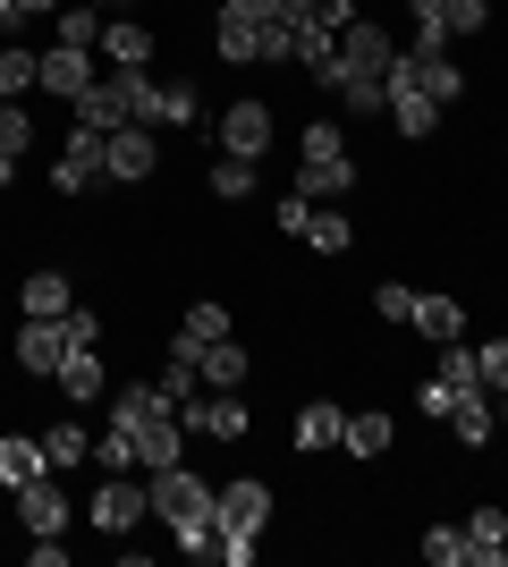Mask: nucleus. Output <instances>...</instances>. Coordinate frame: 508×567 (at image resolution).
<instances>
[{
  "instance_id": "nucleus-1",
  "label": "nucleus",
  "mask_w": 508,
  "mask_h": 567,
  "mask_svg": "<svg viewBox=\"0 0 508 567\" xmlns=\"http://www.w3.org/2000/svg\"><path fill=\"white\" fill-rule=\"evenodd\" d=\"M297 195H314V204L356 195V153H348V127H331V118H314V127H305V144H297Z\"/></svg>"
},
{
  "instance_id": "nucleus-2",
  "label": "nucleus",
  "mask_w": 508,
  "mask_h": 567,
  "mask_svg": "<svg viewBox=\"0 0 508 567\" xmlns=\"http://www.w3.org/2000/svg\"><path fill=\"white\" fill-rule=\"evenodd\" d=\"M145 499H153V517L178 534V525H204L212 517V483L204 474H187V466H162V474H145Z\"/></svg>"
},
{
  "instance_id": "nucleus-3",
  "label": "nucleus",
  "mask_w": 508,
  "mask_h": 567,
  "mask_svg": "<svg viewBox=\"0 0 508 567\" xmlns=\"http://www.w3.org/2000/svg\"><path fill=\"white\" fill-rule=\"evenodd\" d=\"M212 525L229 534V543H263V525H271V483H255V474L212 483Z\"/></svg>"
},
{
  "instance_id": "nucleus-4",
  "label": "nucleus",
  "mask_w": 508,
  "mask_h": 567,
  "mask_svg": "<svg viewBox=\"0 0 508 567\" xmlns=\"http://www.w3.org/2000/svg\"><path fill=\"white\" fill-rule=\"evenodd\" d=\"M153 169H162V127H136V118H127V127L102 136V178H111V187H145Z\"/></svg>"
},
{
  "instance_id": "nucleus-5",
  "label": "nucleus",
  "mask_w": 508,
  "mask_h": 567,
  "mask_svg": "<svg viewBox=\"0 0 508 567\" xmlns=\"http://www.w3.org/2000/svg\"><path fill=\"white\" fill-rule=\"evenodd\" d=\"M51 187L69 195V204L102 187V127H85V118L69 127V144H60V169H51Z\"/></svg>"
},
{
  "instance_id": "nucleus-6",
  "label": "nucleus",
  "mask_w": 508,
  "mask_h": 567,
  "mask_svg": "<svg viewBox=\"0 0 508 567\" xmlns=\"http://www.w3.org/2000/svg\"><path fill=\"white\" fill-rule=\"evenodd\" d=\"M178 424L204 432V441H246V432H255V406H238V390H212V399L178 406Z\"/></svg>"
},
{
  "instance_id": "nucleus-7",
  "label": "nucleus",
  "mask_w": 508,
  "mask_h": 567,
  "mask_svg": "<svg viewBox=\"0 0 508 567\" xmlns=\"http://www.w3.org/2000/svg\"><path fill=\"white\" fill-rule=\"evenodd\" d=\"M94 76H102V60H94L85 43H51V51H43V85H34V94H60V102H76L85 85H94Z\"/></svg>"
},
{
  "instance_id": "nucleus-8",
  "label": "nucleus",
  "mask_w": 508,
  "mask_h": 567,
  "mask_svg": "<svg viewBox=\"0 0 508 567\" xmlns=\"http://www.w3.org/2000/svg\"><path fill=\"white\" fill-rule=\"evenodd\" d=\"M220 153H238V162H263L271 153V111L263 102H229V111H220Z\"/></svg>"
},
{
  "instance_id": "nucleus-9",
  "label": "nucleus",
  "mask_w": 508,
  "mask_h": 567,
  "mask_svg": "<svg viewBox=\"0 0 508 567\" xmlns=\"http://www.w3.org/2000/svg\"><path fill=\"white\" fill-rule=\"evenodd\" d=\"M162 466H187V424H178V406L136 424V474H162Z\"/></svg>"
},
{
  "instance_id": "nucleus-10",
  "label": "nucleus",
  "mask_w": 508,
  "mask_h": 567,
  "mask_svg": "<svg viewBox=\"0 0 508 567\" xmlns=\"http://www.w3.org/2000/svg\"><path fill=\"white\" fill-rule=\"evenodd\" d=\"M145 508H153L145 483H120V474H111V483L94 492V525L111 534V543H120V534H136V525H145Z\"/></svg>"
},
{
  "instance_id": "nucleus-11",
  "label": "nucleus",
  "mask_w": 508,
  "mask_h": 567,
  "mask_svg": "<svg viewBox=\"0 0 508 567\" xmlns=\"http://www.w3.org/2000/svg\"><path fill=\"white\" fill-rule=\"evenodd\" d=\"M322 85L339 94V111H356V118H373V111H390V85L373 69H348V60H331L322 69Z\"/></svg>"
},
{
  "instance_id": "nucleus-12",
  "label": "nucleus",
  "mask_w": 508,
  "mask_h": 567,
  "mask_svg": "<svg viewBox=\"0 0 508 567\" xmlns=\"http://www.w3.org/2000/svg\"><path fill=\"white\" fill-rule=\"evenodd\" d=\"M102 69H153V25L136 18H102Z\"/></svg>"
},
{
  "instance_id": "nucleus-13",
  "label": "nucleus",
  "mask_w": 508,
  "mask_h": 567,
  "mask_svg": "<svg viewBox=\"0 0 508 567\" xmlns=\"http://www.w3.org/2000/svg\"><path fill=\"white\" fill-rule=\"evenodd\" d=\"M339 60H348V69H373V76H382L390 60H398V43H390L373 18H348V25H339Z\"/></svg>"
},
{
  "instance_id": "nucleus-14",
  "label": "nucleus",
  "mask_w": 508,
  "mask_h": 567,
  "mask_svg": "<svg viewBox=\"0 0 508 567\" xmlns=\"http://www.w3.org/2000/svg\"><path fill=\"white\" fill-rule=\"evenodd\" d=\"M18 525H25V534H69V499H60L51 474H34V483L18 492Z\"/></svg>"
},
{
  "instance_id": "nucleus-15",
  "label": "nucleus",
  "mask_w": 508,
  "mask_h": 567,
  "mask_svg": "<svg viewBox=\"0 0 508 567\" xmlns=\"http://www.w3.org/2000/svg\"><path fill=\"white\" fill-rule=\"evenodd\" d=\"M18 364H25V373H43V381H60V364H69V331H60V322H25V331H18Z\"/></svg>"
},
{
  "instance_id": "nucleus-16",
  "label": "nucleus",
  "mask_w": 508,
  "mask_h": 567,
  "mask_svg": "<svg viewBox=\"0 0 508 567\" xmlns=\"http://www.w3.org/2000/svg\"><path fill=\"white\" fill-rule=\"evenodd\" d=\"M212 51L229 60V69H263V25H255V18H238V9H220Z\"/></svg>"
},
{
  "instance_id": "nucleus-17",
  "label": "nucleus",
  "mask_w": 508,
  "mask_h": 567,
  "mask_svg": "<svg viewBox=\"0 0 508 567\" xmlns=\"http://www.w3.org/2000/svg\"><path fill=\"white\" fill-rule=\"evenodd\" d=\"M466 567H508V508H475L466 517Z\"/></svg>"
},
{
  "instance_id": "nucleus-18",
  "label": "nucleus",
  "mask_w": 508,
  "mask_h": 567,
  "mask_svg": "<svg viewBox=\"0 0 508 567\" xmlns=\"http://www.w3.org/2000/svg\"><path fill=\"white\" fill-rule=\"evenodd\" d=\"M18 306H25V322H60V313L76 306V297H69V271H25Z\"/></svg>"
},
{
  "instance_id": "nucleus-19",
  "label": "nucleus",
  "mask_w": 508,
  "mask_h": 567,
  "mask_svg": "<svg viewBox=\"0 0 508 567\" xmlns=\"http://www.w3.org/2000/svg\"><path fill=\"white\" fill-rule=\"evenodd\" d=\"M34 474H51L43 441H34V432H0V483H9V492H25Z\"/></svg>"
},
{
  "instance_id": "nucleus-20",
  "label": "nucleus",
  "mask_w": 508,
  "mask_h": 567,
  "mask_svg": "<svg viewBox=\"0 0 508 567\" xmlns=\"http://www.w3.org/2000/svg\"><path fill=\"white\" fill-rule=\"evenodd\" d=\"M390 441H398V424H390L382 406H356L348 432H339V450H348V457H390Z\"/></svg>"
},
{
  "instance_id": "nucleus-21",
  "label": "nucleus",
  "mask_w": 508,
  "mask_h": 567,
  "mask_svg": "<svg viewBox=\"0 0 508 567\" xmlns=\"http://www.w3.org/2000/svg\"><path fill=\"white\" fill-rule=\"evenodd\" d=\"M212 339H229V306H212V297H204V306H187V322H178V339H169V348H178V355H204Z\"/></svg>"
},
{
  "instance_id": "nucleus-22",
  "label": "nucleus",
  "mask_w": 508,
  "mask_h": 567,
  "mask_svg": "<svg viewBox=\"0 0 508 567\" xmlns=\"http://www.w3.org/2000/svg\"><path fill=\"white\" fill-rule=\"evenodd\" d=\"M43 85V51H25V43H0V102H25Z\"/></svg>"
},
{
  "instance_id": "nucleus-23",
  "label": "nucleus",
  "mask_w": 508,
  "mask_h": 567,
  "mask_svg": "<svg viewBox=\"0 0 508 567\" xmlns=\"http://www.w3.org/2000/svg\"><path fill=\"white\" fill-rule=\"evenodd\" d=\"M339 432H348V406L314 399L305 415H297V450H305V457H314V450H339Z\"/></svg>"
},
{
  "instance_id": "nucleus-24",
  "label": "nucleus",
  "mask_w": 508,
  "mask_h": 567,
  "mask_svg": "<svg viewBox=\"0 0 508 567\" xmlns=\"http://www.w3.org/2000/svg\"><path fill=\"white\" fill-rule=\"evenodd\" d=\"M60 399H76V406L102 399V348H69V364H60Z\"/></svg>"
},
{
  "instance_id": "nucleus-25",
  "label": "nucleus",
  "mask_w": 508,
  "mask_h": 567,
  "mask_svg": "<svg viewBox=\"0 0 508 567\" xmlns=\"http://www.w3.org/2000/svg\"><path fill=\"white\" fill-rule=\"evenodd\" d=\"M415 331L433 339V348H449V339L466 331V313H458V297H415V313H407Z\"/></svg>"
},
{
  "instance_id": "nucleus-26",
  "label": "nucleus",
  "mask_w": 508,
  "mask_h": 567,
  "mask_svg": "<svg viewBox=\"0 0 508 567\" xmlns=\"http://www.w3.org/2000/svg\"><path fill=\"white\" fill-rule=\"evenodd\" d=\"M153 415H169V390H162V381H127L120 406H111V424H127V432L153 424Z\"/></svg>"
},
{
  "instance_id": "nucleus-27",
  "label": "nucleus",
  "mask_w": 508,
  "mask_h": 567,
  "mask_svg": "<svg viewBox=\"0 0 508 567\" xmlns=\"http://www.w3.org/2000/svg\"><path fill=\"white\" fill-rule=\"evenodd\" d=\"M195 373L212 381V390H238V381H246V348H238V339H212V348L195 355Z\"/></svg>"
},
{
  "instance_id": "nucleus-28",
  "label": "nucleus",
  "mask_w": 508,
  "mask_h": 567,
  "mask_svg": "<svg viewBox=\"0 0 508 567\" xmlns=\"http://www.w3.org/2000/svg\"><path fill=\"white\" fill-rule=\"evenodd\" d=\"M433 381H449V390H458V399H466V390H484V355L449 339V348H440V364H433Z\"/></svg>"
},
{
  "instance_id": "nucleus-29",
  "label": "nucleus",
  "mask_w": 508,
  "mask_h": 567,
  "mask_svg": "<svg viewBox=\"0 0 508 567\" xmlns=\"http://www.w3.org/2000/svg\"><path fill=\"white\" fill-rule=\"evenodd\" d=\"M449 424H458L466 450H484V441H491V390H466V399L449 406Z\"/></svg>"
},
{
  "instance_id": "nucleus-30",
  "label": "nucleus",
  "mask_w": 508,
  "mask_h": 567,
  "mask_svg": "<svg viewBox=\"0 0 508 567\" xmlns=\"http://www.w3.org/2000/svg\"><path fill=\"white\" fill-rule=\"evenodd\" d=\"M51 43H85V51H94V43H102V9H85V0H69V9L51 18Z\"/></svg>"
},
{
  "instance_id": "nucleus-31",
  "label": "nucleus",
  "mask_w": 508,
  "mask_h": 567,
  "mask_svg": "<svg viewBox=\"0 0 508 567\" xmlns=\"http://www.w3.org/2000/svg\"><path fill=\"white\" fill-rule=\"evenodd\" d=\"M390 118H398V136H433V127H440V102L433 94H390Z\"/></svg>"
},
{
  "instance_id": "nucleus-32",
  "label": "nucleus",
  "mask_w": 508,
  "mask_h": 567,
  "mask_svg": "<svg viewBox=\"0 0 508 567\" xmlns=\"http://www.w3.org/2000/svg\"><path fill=\"white\" fill-rule=\"evenodd\" d=\"M255 169H263V162H238V153H220V162H212V195H220V204H246V195H255Z\"/></svg>"
},
{
  "instance_id": "nucleus-33",
  "label": "nucleus",
  "mask_w": 508,
  "mask_h": 567,
  "mask_svg": "<svg viewBox=\"0 0 508 567\" xmlns=\"http://www.w3.org/2000/svg\"><path fill=\"white\" fill-rule=\"evenodd\" d=\"M305 246H314V255H348V246H356V220L348 213H314L305 220Z\"/></svg>"
},
{
  "instance_id": "nucleus-34",
  "label": "nucleus",
  "mask_w": 508,
  "mask_h": 567,
  "mask_svg": "<svg viewBox=\"0 0 508 567\" xmlns=\"http://www.w3.org/2000/svg\"><path fill=\"white\" fill-rule=\"evenodd\" d=\"M43 457H51V466H76V457H94V432H85V424H51Z\"/></svg>"
},
{
  "instance_id": "nucleus-35",
  "label": "nucleus",
  "mask_w": 508,
  "mask_h": 567,
  "mask_svg": "<svg viewBox=\"0 0 508 567\" xmlns=\"http://www.w3.org/2000/svg\"><path fill=\"white\" fill-rule=\"evenodd\" d=\"M440 9V25H449V43H458V34H484L491 25V0H433Z\"/></svg>"
},
{
  "instance_id": "nucleus-36",
  "label": "nucleus",
  "mask_w": 508,
  "mask_h": 567,
  "mask_svg": "<svg viewBox=\"0 0 508 567\" xmlns=\"http://www.w3.org/2000/svg\"><path fill=\"white\" fill-rule=\"evenodd\" d=\"M94 457H102V474H136V432H127V424H111V432L94 441Z\"/></svg>"
},
{
  "instance_id": "nucleus-37",
  "label": "nucleus",
  "mask_w": 508,
  "mask_h": 567,
  "mask_svg": "<svg viewBox=\"0 0 508 567\" xmlns=\"http://www.w3.org/2000/svg\"><path fill=\"white\" fill-rule=\"evenodd\" d=\"M25 144H34V118H25V102H0V153H9V162H25Z\"/></svg>"
},
{
  "instance_id": "nucleus-38",
  "label": "nucleus",
  "mask_w": 508,
  "mask_h": 567,
  "mask_svg": "<svg viewBox=\"0 0 508 567\" xmlns=\"http://www.w3.org/2000/svg\"><path fill=\"white\" fill-rule=\"evenodd\" d=\"M424 559L433 567H466V525H433V534H424Z\"/></svg>"
},
{
  "instance_id": "nucleus-39",
  "label": "nucleus",
  "mask_w": 508,
  "mask_h": 567,
  "mask_svg": "<svg viewBox=\"0 0 508 567\" xmlns=\"http://www.w3.org/2000/svg\"><path fill=\"white\" fill-rule=\"evenodd\" d=\"M195 381H204V373H195V355H178V348H169V364H162V390H169V406H187V399H195Z\"/></svg>"
},
{
  "instance_id": "nucleus-40",
  "label": "nucleus",
  "mask_w": 508,
  "mask_h": 567,
  "mask_svg": "<svg viewBox=\"0 0 508 567\" xmlns=\"http://www.w3.org/2000/svg\"><path fill=\"white\" fill-rule=\"evenodd\" d=\"M153 127H195V85H162V111Z\"/></svg>"
},
{
  "instance_id": "nucleus-41",
  "label": "nucleus",
  "mask_w": 508,
  "mask_h": 567,
  "mask_svg": "<svg viewBox=\"0 0 508 567\" xmlns=\"http://www.w3.org/2000/svg\"><path fill=\"white\" fill-rule=\"evenodd\" d=\"M373 313H382V322H407V313H415V288L382 280V288H373Z\"/></svg>"
},
{
  "instance_id": "nucleus-42",
  "label": "nucleus",
  "mask_w": 508,
  "mask_h": 567,
  "mask_svg": "<svg viewBox=\"0 0 508 567\" xmlns=\"http://www.w3.org/2000/svg\"><path fill=\"white\" fill-rule=\"evenodd\" d=\"M60 331H69V348H102V313L69 306V313H60Z\"/></svg>"
},
{
  "instance_id": "nucleus-43",
  "label": "nucleus",
  "mask_w": 508,
  "mask_h": 567,
  "mask_svg": "<svg viewBox=\"0 0 508 567\" xmlns=\"http://www.w3.org/2000/svg\"><path fill=\"white\" fill-rule=\"evenodd\" d=\"M475 355H484V390H508V339H484Z\"/></svg>"
},
{
  "instance_id": "nucleus-44",
  "label": "nucleus",
  "mask_w": 508,
  "mask_h": 567,
  "mask_svg": "<svg viewBox=\"0 0 508 567\" xmlns=\"http://www.w3.org/2000/svg\"><path fill=\"white\" fill-rule=\"evenodd\" d=\"M305 220H314V195H280V229H289V237H305Z\"/></svg>"
},
{
  "instance_id": "nucleus-45",
  "label": "nucleus",
  "mask_w": 508,
  "mask_h": 567,
  "mask_svg": "<svg viewBox=\"0 0 508 567\" xmlns=\"http://www.w3.org/2000/svg\"><path fill=\"white\" fill-rule=\"evenodd\" d=\"M415 406H424V415H440V424H449V406H458V390H449V381H424V390H415Z\"/></svg>"
},
{
  "instance_id": "nucleus-46",
  "label": "nucleus",
  "mask_w": 508,
  "mask_h": 567,
  "mask_svg": "<svg viewBox=\"0 0 508 567\" xmlns=\"http://www.w3.org/2000/svg\"><path fill=\"white\" fill-rule=\"evenodd\" d=\"M220 9H238V18H255V25H271V18H280V9H289V0H220Z\"/></svg>"
},
{
  "instance_id": "nucleus-47",
  "label": "nucleus",
  "mask_w": 508,
  "mask_h": 567,
  "mask_svg": "<svg viewBox=\"0 0 508 567\" xmlns=\"http://www.w3.org/2000/svg\"><path fill=\"white\" fill-rule=\"evenodd\" d=\"M18 25H25V9H18V0H0V43H9Z\"/></svg>"
},
{
  "instance_id": "nucleus-48",
  "label": "nucleus",
  "mask_w": 508,
  "mask_h": 567,
  "mask_svg": "<svg viewBox=\"0 0 508 567\" xmlns=\"http://www.w3.org/2000/svg\"><path fill=\"white\" fill-rule=\"evenodd\" d=\"M25 18H60V9H69V0H18Z\"/></svg>"
},
{
  "instance_id": "nucleus-49",
  "label": "nucleus",
  "mask_w": 508,
  "mask_h": 567,
  "mask_svg": "<svg viewBox=\"0 0 508 567\" xmlns=\"http://www.w3.org/2000/svg\"><path fill=\"white\" fill-rule=\"evenodd\" d=\"M0 187H18V162H9V153H0Z\"/></svg>"
},
{
  "instance_id": "nucleus-50",
  "label": "nucleus",
  "mask_w": 508,
  "mask_h": 567,
  "mask_svg": "<svg viewBox=\"0 0 508 567\" xmlns=\"http://www.w3.org/2000/svg\"><path fill=\"white\" fill-rule=\"evenodd\" d=\"M85 9H102V18H120V9H127V0H85Z\"/></svg>"
}]
</instances>
